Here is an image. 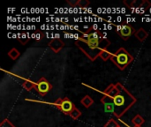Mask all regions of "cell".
Segmentation results:
<instances>
[{
	"label": "cell",
	"instance_id": "1",
	"mask_svg": "<svg viewBox=\"0 0 151 127\" xmlns=\"http://www.w3.org/2000/svg\"><path fill=\"white\" fill-rule=\"evenodd\" d=\"M74 43L91 61H95L103 50H107L111 42L105 35L97 40H87L80 36Z\"/></svg>",
	"mask_w": 151,
	"mask_h": 127
},
{
	"label": "cell",
	"instance_id": "2",
	"mask_svg": "<svg viewBox=\"0 0 151 127\" xmlns=\"http://www.w3.org/2000/svg\"><path fill=\"white\" fill-rule=\"evenodd\" d=\"M118 92L113 98L115 105L114 115L117 118H121L136 102L137 99L119 82L117 84Z\"/></svg>",
	"mask_w": 151,
	"mask_h": 127
},
{
	"label": "cell",
	"instance_id": "3",
	"mask_svg": "<svg viewBox=\"0 0 151 127\" xmlns=\"http://www.w3.org/2000/svg\"><path fill=\"white\" fill-rule=\"evenodd\" d=\"M111 60L120 69L124 70L134 60L133 56L124 48H119L111 57Z\"/></svg>",
	"mask_w": 151,
	"mask_h": 127
},
{
	"label": "cell",
	"instance_id": "4",
	"mask_svg": "<svg viewBox=\"0 0 151 127\" xmlns=\"http://www.w3.org/2000/svg\"><path fill=\"white\" fill-rule=\"evenodd\" d=\"M54 105L65 115H70L71 112L76 108L73 103L68 97L58 98L54 102Z\"/></svg>",
	"mask_w": 151,
	"mask_h": 127
},
{
	"label": "cell",
	"instance_id": "5",
	"mask_svg": "<svg viewBox=\"0 0 151 127\" xmlns=\"http://www.w3.org/2000/svg\"><path fill=\"white\" fill-rule=\"evenodd\" d=\"M117 33L122 39L127 41L133 34H135L136 31L131 25L124 24L122 26H117Z\"/></svg>",
	"mask_w": 151,
	"mask_h": 127
},
{
	"label": "cell",
	"instance_id": "6",
	"mask_svg": "<svg viewBox=\"0 0 151 127\" xmlns=\"http://www.w3.org/2000/svg\"><path fill=\"white\" fill-rule=\"evenodd\" d=\"M51 89H52V85L44 77H42L35 83V90L42 96H44L45 95H47Z\"/></svg>",
	"mask_w": 151,
	"mask_h": 127
},
{
	"label": "cell",
	"instance_id": "7",
	"mask_svg": "<svg viewBox=\"0 0 151 127\" xmlns=\"http://www.w3.org/2000/svg\"><path fill=\"white\" fill-rule=\"evenodd\" d=\"M101 103L104 105V111L105 112L112 113V114L115 113V105H114V103H113V99L112 98H111V97L104 95V96L101 99Z\"/></svg>",
	"mask_w": 151,
	"mask_h": 127
},
{
	"label": "cell",
	"instance_id": "8",
	"mask_svg": "<svg viewBox=\"0 0 151 127\" xmlns=\"http://www.w3.org/2000/svg\"><path fill=\"white\" fill-rule=\"evenodd\" d=\"M48 46L54 51L55 53H58L65 46V42L60 38H53L48 43Z\"/></svg>",
	"mask_w": 151,
	"mask_h": 127
},
{
	"label": "cell",
	"instance_id": "9",
	"mask_svg": "<svg viewBox=\"0 0 151 127\" xmlns=\"http://www.w3.org/2000/svg\"><path fill=\"white\" fill-rule=\"evenodd\" d=\"M135 37L140 41V42H144L146 39H147V37L149 36V34H148V32L144 29V28H142V27H141V28H139L137 31H136V33H135Z\"/></svg>",
	"mask_w": 151,
	"mask_h": 127
},
{
	"label": "cell",
	"instance_id": "10",
	"mask_svg": "<svg viewBox=\"0 0 151 127\" xmlns=\"http://www.w3.org/2000/svg\"><path fill=\"white\" fill-rule=\"evenodd\" d=\"M81 103L83 106H85L86 108H89V107L92 106V104L94 103V100H93L89 95H85V96L81 99Z\"/></svg>",
	"mask_w": 151,
	"mask_h": 127
},
{
	"label": "cell",
	"instance_id": "11",
	"mask_svg": "<svg viewBox=\"0 0 151 127\" xmlns=\"http://www.w3.org/2000/svg\"><path fill=\"white\" fill-rule=\"evenodd\" d=\"M132 123L134 125V126L141 127L144 123H145V120L144 118L141 116V115H136L133 119H132Z\"/></svg>",
	"mask_w": 151,
	"mask_h": 127
},
{
	"label": "cell",
	"instance_id": "12",
	"mask_svg": "<svg viewBox=\"0 0 151 127\" xmlns=\"http://www.w3.org/2000/svg\"><path fill=\"white\" fill-rule=\"evenodd\" d=\"M22 87L27 91H31L34 88L35 89V84L30 80H24V82L22 83Z\"/></svg>",
	"mask_w": 151,
	"mask_h": 127
},
{
	"label": "cell",
	"instance_id": "13",
	"mask_svg": "<svg viewBox=\"0 0 151 127\" xmlns=\"http://www.w3.org/2000/svg\"><path fill=\"white\" fill-rule=\"evenodd\" d=\"M8 56L12 59V60H16L19 57V51L18 50H16L15 48H12L9 52H8Z\"/></svg>",
	"mask_w": 151,
	"mask_h": 127
},
{
	"label": "cell",
	"instance_id": "14",
	"mask_svg": "<svg viewBox=\"0 0 151 127\" xmlns=\"http://www.w3.org/2000/svg\"><path fill=\"white\" fill-rule=\"evenodd\" d=\"M111 57H112V54H111L110 51H108L107 50H103V51L101 52V54H100V57H101L104 61H107L108 59H111Z\"/></svg>",
	"mask_w": 151,
	"mask_h": 127
},
{
	"label": "cell",
	"instance_id": "15",
	"mask_svg": "<svg viewBox=\"0 0 151 127\" xmlns=\"http://www.w3.org/2000/svg\"><path fill=\"white\" fill-rule=\"evenodd\" d=\"M69 116L71 117L72 119L76 120V119H78V118L81 116V111L80 110H78L77 108H75V109L71 112V114H70Z\"/></svg>",
	"mask_w": 151,
	"mask_h": 127
},
{
	"label": "cell",
	"instance_id": "16",
	"mask_svg": "<svg viewBox=\"0 0 151 127\" xmlns=\"http://www.w3.org/2000/svg\"><path fill=\"white\" fill-rule=\"evenodd\" d=\"M104 127H119V124H118L115 120L110 119V120L104 125Z\"/></svg>",
	"mask_w": 151,
	"mask_h": 127
},
{
	"label": "cell",
	"instance_id": "17",
	"mask_svg": "<svg viewBox=\"0 0 151 127\" xmlns=\"http://www.w3.org/2000/svg\"><path fill=\"white\" fill-rule=\"evenodd\" d=\"M19 41L20 42L21 44L25 45L27 42H28V37L25 34H22L19 36Z\"/></svg>",
	"mask_w": 151,
	"mask_h": 127
},
{
	"label": "cell",
	"instance_id": "18",
	"mask_svg": "<svg viewBox=\"0 0 151 127\" xmlns=\"http://www.w3.org/2000/svg\"><path fill=\"white\" fill-rule=\"evenodd\" d=\"M0 127H15L14 125H12L11 122H10V120H8V119H4V120H3L2 122H1V124H0Z\"/></svg>",
	"mask_w": 151,
	"mask_h": 127
},
{
	"label": "cell",
	"instance_id": "19",
	"mask_svg": "<svg viewBox=\"0 0 151 127\" xmlns=\"http://www.w3.org/2000/svg\"><path fill=\"white\" fill-rule=\"evenodd\" d=\"M89 4V1L88 0H79L78 2V6L81 8H85Z\"/></svg>",
	"mask_w": 151,
	"mask_h": 127
},
{
	"label": "cell",
	"instance_id": "20",
	"mask_svg": "<svg viewBox=\"0 0 151 127\" xmlns=\"http://www.w3.org/2000/svg\"><path fill=\"white\" fill-rule=\"evenodd\" d=\"M43 36H44L43 33H42V32H36L35 34V38L36 41H41L43 38Z\"/></svg>",
	"mask_w": 151,
	"mask_h": 127
},
{
	"label": "cell",
	"instance_id": "21",
	"mask_svg": "<svg viewBox=\"0 0 151 127\" xmlns=\"http://www.w3.org/2000/svg\"><path fill=\"white\" fill-rule=\"evenodd\" d=\"M78 2H79L78 0H76V1H72V0L70 1V0H68V1H67V3H68L69 4H71L72 6H76V5H78Z\"/></svg>",
	"mask_w": 151,
	"mask_h": 127
},
{
	"label": "cell",
	"instance_id": "22",
	"mask_svg": "<svg viewBox=\"0 0 151 127\" xmlns=\"http://www.w3.org/2000/svg\"><path fill=\"white\" fill-rule=\"evenodd\" d=\"M135 127H138V126H135Z\"/></svg>",
	"mask_w": 151,
	"mask_h": 127
},
{
	"label": "cell",
	"instance_id": "23",
	"mask_svg": "<svg viewBox=\"0 0 151 127\" xmlns=\"http://www.w3.org/2000/svg\"><path fill=\"white\" fill-rule=\"evenodd\" d=\"M119 127H120V126H119Z\"/></svg>",
	"mask_w": 151,
	"mask_h": 127
}]
</instances>
